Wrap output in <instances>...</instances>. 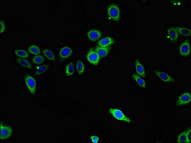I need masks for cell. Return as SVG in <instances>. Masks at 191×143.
Masks as SVG:
<instances>
[{
    "instance_id": "obj_25",
    "label": "cell",
    "mask_w": 191,
    "mask_h": 143,
    "mask_svg": "<svg viewBox=\"0 0 191 143\" xmlns=\"http://www.w3.org/2000/svg\"><path fill=\"white\" fill-rule=\"evenodd\" d=\"M45 61V58L42 55H37L33 57L32 58V62L34 64H40Z\"/></svg>"
},
{
    "instance_id": "obj_13",
    "label": "cell",
    "mask_w": 191,
    "mask_h": 143,
    "mask_svg": "<svg viewBox=\"0 0 191 143\" xmlns=\"http://www.w3.org/2000/svg\"><path fill=\"white\" fill-rule=\"evenodd\" d=\"M135 69H136V73L139 76L143 77H146V73L144 66L140 63L138 59H136L135 60Z\"/></svg>"
},
{
    "instance_id": "obj_7",
    "label": "cell",
    "mask_w": 191,
    "mask_h": 143,
    "mask_svg": "<svg viewBox=\"0 0 191 143\" xmlns=\"http://www.w3.org/2000/svg\"><path fill=\"white\" fill-rule=\"evenodd\" d=\"M180 53L182 56L188 57L191 54L190 44L188 40L185 41L183 42L179 47Z\"/></svg>"
},
{
    "instance_id": "obj_10",
    "label": "cell",
    "mask_w": 191,
    "mask_h": 143,
    "mask_svg": "<svg viewBox=\"0 0 191 143\" xmlns=\"http://www.w3.org/2000/svg\"><path fill=\"white\" fill-rule=\"evenodd\" d=\"M87 36L90 40L95 41L100 39L102 36V33L99 30H91L87 33Z\"/></svg>"
},
{
    "instance_id": "obj_8",
    "label": "cell",
    "mask_w": 191,
    "mask_h": 143,
    "mask_svg": "<svg viewBox=\"0 0 191 143\" xmlns=\"http://www.w3.org/2000/svg\"><path fill=\"white\" fill-rule=\"evenodd\" d=\"M100 58L98 54L94 51L92 49H91L88 52L86 55V58L88 61L93 65H98L100 60Z\"/></svg>"
},
{
    "instance_id": "obj_2",
    "label": "cell",
    "mask_w": 191,
    "mask_h": 143,
    "mask_svg": "<svg viewBox=\"0 0 191 143\" xmlns=\"http://www.w3.org/2000/svg\"><path fill=\"white\" fill-rule=\"evenodd\" d=\"M24 81L25 85L29 92L31 93L32 95L34 96L36 95L37 88V82L36 80L32 76L29 74H28L25 76Z\"/></svg>"
},
{
    "instance_id": "obj_28",
    "label": "cell",
    "mask_w": 191,
    "mask_h": 143,
    "mask_svg": "<svg viewBox=\"0 0 191 143\" xmlns=\"http://www.w3.org/2000/svg\"><path fill=\"white\" fill-rule=\"evenodd\" d=\"M91 140L93 143H98L99 142V137L97 136H96V135H93V136H92L91 137Z\"/></svg>"
},
{
    "instance_id": "obj_27",
    "label": "cell",
    "mask_w": 191,
    "mask_h": 143,
    "mask_svg": "<svg viewBox=\"0 0 191 143\" xmlns=\"http://www.w3.org/2000/svg\"><path fill=\"white\" fill-rule=\"evenodd\" d=\"M5 30V23L2 20L1 21V33H2L4 32Z\"/></svg>"
},
{
    "instance_id": "obj_18",
    "label": "cell",
    "mask_w": 191,
    "mask_h": 143,
    "mask_svg": "<svg viewBox=\"0 0 191 143\" xmlns=\"http://www.w3.org/2000/svg\"><path fill=\"white\" fill-rule=\"evenodd\" d=\"M132 77L136 82L142 88L145 89L146 87V82L143 78H142L141 76H139L138 74H133Z\"/></svg>"
},
{
    "instance_id": "obj_24",
    "label": "cell",
    "mask_w": 191,
    "mask_h": 143,
    "mask_svg": "<svg viewBox=\"0 0 191 143\" xmlns=\"http://www.w3.org/2000/svg\"><path fill=\"white\" fill-rule=\"evenodd\" d=\"M178 143H187V138L186 136V131L182 132L178 136Z\"/></svg>"
},
{
    "instance_id": "obj_15",
    "label": "cell",
    "mask_w": 191,
    "mask_h": 143,
    "mask_svg": "<svg viewBox=\"0 0 191 143\" xmlns=\"http://www.w3.org/2000/svg\"><path fill=\"white\" fill-rule=\"evenodd\" d=\"M65 73L67 76H71L73 75L74 73V65L73 62H70L66 65Z\"/></svg>"
},
{
    "instance_id": "obj_1",
    "label": "cell",
    "mask_w": 191,
    "mask_h": 143,
    "mask_svg": "<svg viewBox=\"0 0 191 143\" xmlns=\"http://www.w3.org/2000/svg\"><path fill=\"white\" fill-rule=\"evenodd\" d=\"M107 13L109 18L115 22H118L119 20L120 10L118 6L116 4L114 3L110 4L107 8Z\"/></svg>"
},
{
    "instance_id": "obj_12",
    "label": "cell",
    "mask_w": 191,
    "mask_h": 143,
    "mask_svg": "<svg viewBox=\"0 0 191 143\" xmlns=\"http://www.w3.org/2000/svg\"><path fill=\"white\" fill-rule=\"evenodd\" d=\"M168 38L172 42H175L178 38L179 33L174 27L169 28L167 30Z\"/></svg>"
},
{
    "instance_id": "obj_20",
    "label": "cell",
    "mask_w": 191,
    "mask_h": 143,
    "mask_svg": "<svg viewBox=\"0 0 191 143\" xmlns=\"http://www.w3.org/2000/svg\"><path fill=\"white\" fill-rule=\"evenodd\" d=\"M15 54L16 56H18L20 58H27L29 57V54L27 51H25L24 50H16L15 51Z\"/></svg>"
},
{
    "instance_id": "obj_22",
    "label": "cell",
    "mask_w": 191,
    "mask_h": 143,
    "mask_svg": "<svg viewBox=\"0 0 191 143\" xmlns=\"http://www.w3.org/2000/svg\"><path fill=\"white\" fill-rule=\"evenodd\" d=\"M48 68V65H40L39 67H37V69H36L35 74L37 76L41 75V74L44 73L47 70Z\"/></svg>"
},
{
    "instance_id": "obj_21",
    "label": "cell",
    "mask_w": 191,
    "mask_h": 143,
    "mask_svg": "<svg viewBox=\"0 0 191 143\" xmlns=\"http://www.w3.org/2000/svg\"><path fill=\"white\" fill-rule=\"evenodd\" d=\"M28 51L29 53L35 55H38L40 53V50L39 47L36 45H32L29 46L28 49Z\"/></svg>"
},
{
    "instance_id": "obj_3",
    "label": "cell",
    "mask_w": 191,
    "mask_h": 143,
    "mask_svg": "<svg viewBox=\"0 0 191 143\" xmlns=\"http://www.w3.org/2000/svg\"><path fill=\"white\" fill-rule=\"evenodd\" d=\"M109 113L112 114L114 118L117 120L125 122L128 123L131 122V120L126 117L124 113L119 109L110 108L109 109Z\"/></svg>"
},
{
    "instance_id": "obj_9",
    "label": "cell",
    "mask_w": 191,
    "mask_h": 143,
    "mask_svg": "<svg viewBox=\"0 0 191 143\" xmlns=\"http://www.w3.org/2000/svg\"><path fill=\"white\" fill-rule=\"evenodd\" d=\"M73 53L72 48L68 46H65L61 48L59 53V56L60 60H64L68 58Z\"/></svg>"
},
{
    "instance_id": "obj_17",
    "label": "cell",
    "mask_w": 191,
    "mask_h": 143,
    "mask_svg": "<svg viewBox=\"0 0 191 143\" xmlns=\"http://www.w3.org/2000/svg\"><path fill=\"white\" fill-rule=\"evenodd\" d=\"M174 28L177 30L178 33H180L182 36H189L191 35L190 29L186 27H176Z\"/></svg>"
},
{
    "instance_id": "obj_23",
    "label": "cell",
    "mask_w": 191,
    "mask_h": 143,
    "mask_svg": "<svg viewBox=\"0 0 191 143\" xmlns=\"http://www.w3.org/2000/svg\"><path fill=\"white\" fill-rule=\"evenodd\" d=\"M76 68H77L78 73L79 75H82V74H83L84 71H85V66L82 61H79V60L78 61L77 65H76Z\"/></svg>"
},
{
    "instance_id": "obj_4",
    "label": "cell",
    "mask_w": 191,
    "mask_h": 143,
    "mask_svg": "<svg viewBox=\"0 0 191 143\" xmlns=\"http://www.w3.org/2000/svg\"><path fill=\"white\" fill-rule=\"evenodd\" d=\"M191 102V93L186 92L183 93L178 97L176 101V105L179 107L186 105Z\"/></svg>"
},
{
    "instance_id": "obj_11",
    "label": "cell",
    "mask_w": 191,
    "mask_h": 143,
    "mask_svg": "<svg viewBox=\"0 0 191 143\" xmlns=\"http://www.w3.org/2000/svg\"><path fill=\"white\" fill-rule=\"evenodd\" d=\"M115 42V41L113 38L110 37H106L98 42V45L99 47H108L111 45H113Z\"/></svg>"
},
{
    "instance_id": "obj_19",
    "label": "cell",
    "mask_w": 191,
    "mask_h": 143,
    "mask_svg": "<svg viewBox=\"0 0 191 143\" xmlns=\"http://www.w3.org/2000/svg\"><path fill=\"white\" fill-rule=\"evenodd\" d=\"M43 53L45 57L48 60L51 61H55V55L51 51L48 49H44L43 50Z\"/></svg>"
},
{
    "instance_id": "obj_26",
    "label": "cell",
    "mask_w": 191,
    "mask_h": 143,
    "mask_svg": "<svg viewBox=\"0 0 191 143\" xmlns=\"http://www.w3.org/2000/svg\"><path fill=\"white\" fill-rule=\"evenodd\" d=\"M191 127L186 130V136L187 138V143H191Z\"/></svg>"
},
{
    "instance_id": "obj_14",
    "label": "cell",
    "mask_w": 191,
    "mask_h": 143,
    "mask_svg": "<svg viewBox=\"0 0 191 143\" xmlns=\"http://www.w3.org/2000/svg\"><path fill=\"white\" fill-rule=\"evenodd\" d=\"M110 49L108 47H98L96 48V51L98 54L99 57L104 58L108 54L109 52Z\"/></svg>"
},
{
    "instance_id": "obj_16",
    "label": "cell",
    "mask_w": 191,
    "mask_h": 143,
    "mask_svg": "<svg viewBox=\"0 0 191 143\" xmlns=\"http://www.w3.org/2000/svg\"><path fill=\"white\" fill-rule=\"evenodd\" d=\"M16 61L18 62L20 65H21L22 67L25 68L29 69H33V67L30 64L29 61H28L26 59L22 58H16Z\"/></svg>"
},
{
    "instance_id": "obj_6",
    "label": "cell",
    "mask_w": 191,
    "mask_h": 143,
    "mask_svg": "<svg viewBox=\"0 0 191 143\" xmlns=\"http://www.w3.org/2000/svg\"><path fill=\"white\" fill-rule=\"evenodd\" d=\"M152 71L162 81L167 82H175L174 78L166 73L157 70H153Z\"/></svg>"
},
{
    "instance_id": "obj_5",
    "label": "cell",
    "mask_w": 191,
    "mask_h": 143,
    "mask_svg": "<svg viewBox=\"0 0 191 143\" xmlns=\"http://www.w3.org/2000/svg\"><path fill=\"white\" fill-rule=\"evenodd\" d=\"M13 133L12 129L9 126L1 124V139H7L11 136Z\"/></svg>"
}]
</instances>
